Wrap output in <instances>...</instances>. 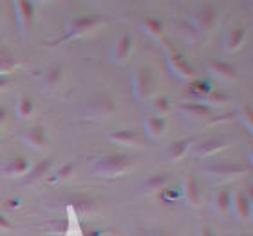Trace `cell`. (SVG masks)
<instances>
[{
  "mask_svg": "<svg viewBox=\"0 0 253 236\" xmlns=\"http://www.w3.org/2000/svg\"><path fill=\"white\" fill-rule=\"evenodd\" d=\"M154 81L152 76L147 68H141L139 72L134 76V94L139 98V100H147L154 94Z\"/></svg>",
  "mask_w": 253,
  "mask_h": 236,
  "instance_id": "cell-1",
  "label": "cell"
},
{
  "mask_svg": "<svg viewBox=\"0 0 253 236\" xmlns=\"http://www.w3.org/2000/svg\"><path fill=\"white\" fill-rule=\"evenodd\" d=\"M128 166V159L125 155H114V157H105L98 166H96V173L101 175H114L122 173L123 169Z\"/></svg>",
  "mask_w": 253,
  "mask_h": 236,
  "instance_id": "cell-2",
  "label": "cell"
},
{
  "mask_svg": "<svg viewBox=\"0 0 253 236\" xmlns=\"http://www.w3.org/2000/svg\"><path fill=\"white\" fill-rule=\"evenodd\" d=\"M169 65L172 67V70H174L177 76H181V78H192V76H194L192 67L185 62V58H181L179 54L172 56V58L169 60Z\"/></svg>",
  "mask_w": 253,
  "mask_h": 236,
  "instance_id": "cell-3",
  "label": "cell"
},
{
  "mask_svg": "<svg viewBox=\"0 0 253 236\" xmlns=\"http://www.w3.org/2000/svg\"><path fill=\"white\" fill-rule=\"evenodd\" d=\"M24 141L33 148L42 146L43 142H45V132H43L42 126H33V128H29L24 134Z\"/></svg>",
  "mask_w": 253,
  "mask_h": 236,
  "instance_id": "cell-4",
  "label": "cell"
},
{
  "mask_svg": "<svg viewBox=\"0 0 253 236\" xmlns=\"http://www.w3.org/2000/svg\"><path fill=\"white\" fill-rule=\"evenodd\" d=\"M185 199L190 205H197L199 204V188H197V184H195V178L192 175H188V180H186V186H185Z\"/></svg>",
  "mask_w": 253,
  "mask_h": 236,
  "instance_id": "cell-5",
  "label": "cell"
},
{
  "mask_svg": "<svg viewBox=\"0 0 253 236\" xmlns=\"http://www.w3.org/2000/svg\"><path fill=\"white\" fill-rule=\"evenodd\" d=\"M165 128V119L161 116H150L145 121V130L150 137H158Z\"/></svg>",
  "mask_w": 253,
  "mask_h": 236,
  "instance_id": "cell-6",
  "label": "cell"
},
{
  "mask_svg": "<svg viewBox=\"0 0 253 236\" xmlns=\"http://www.w3.org/2000/svg\"><path fill=\"white\" fill-rule=\"evenodd\" d=\"M210 68H211V72L215 74V76H219V78H233L235 76V70H233L232 65H228V63L224 62H210Z\"/></svg>",
  "mask_w": 253,
  "mask_h": 236,
  "instance_id": "cell-7",
  "label": "cell"
},
{
  "mask_svg": "<svg viewBox=\"0 0 253 236\" xmlns=\"http://www.w3.org/2000/svg\"><path fill=\"white\" fill-rule=\"evenodd\" d=\"M233 207H235V213H237V216H241V218H246V216L250 215V202L243 193L235 195Z\"/></svg>",
  "mask_w": 253,
  "mask_h": 236,
  "instance_id": "cell-8",
  "label": "cell"
},
{
  "mask_svg": "<svg viewBox=\"0 0 253 236\" xmlns=\"http://www.w3.org/2000/svg\"><path fill=\"white\" fill-rule=\"evenodd\" d=\"M130 53V38L126 36H122L120 38V42L116 43V49H114V56H116L118 62H123V60L128 56Z\"/></svg>",
  "mask_w": 253,
  "mask_h": 236,
  "instance_id": "cell-9",
  "label": "cell"
},
{
  "mask_svg": "<svg viewBox=\"0 0 253 236\" xmlns=\"http://www.w3.org/2000/svg\"><path fill=\"white\" fill-rule=\"evenodd\" d=\"M16 7L20 9L18 16H20V24L22 27H27L31 24V16H33V4L31 2H18Z\"/></svg>",
  "mask_w": 253,
  "mask_h": 236,
  "instance_id": "cell-10",
  "label": "cell"
},
{
  "mask_svg": "<svg viewBox=\"0 0 253 236\" xmlns=\"http://www.w3.org/2000/svg\"><path fill=\"white\" fill-rule=\"evenodd\" d=\"M243 40H244V29L243 27H239V29H235V31L230 33L226 47L230 49V51H237V49L243 45Z\"/></svg>",
  "mask_w": 253,
  "mask_h": 236,
  "instance_id": "cell-11",
  "label": "cell"
},
{
  "mask_svg": "<svg viewBox=\"0 0 253 236\" xmlns=\"http://www.w3.org/2000/svg\"><path fill=\"white\" fill-rule=\"evenodd\" d=\"M213 204H215L217 211H221V213L228 209V205H230V193H228V189H219L217 191Z\"/></svg>",
  "mask_w": 253,
  "mask_h": 236,
  "instance_id": "cell-12",
  "label": "cell"
},
{
  "mask_svg": "<svg viewBox=\"0 0 253 236\" xmlns=\"http://www.w3.org/2000/svg\"><path fill=\"white\" fill-rule=\"evenodd\" d=\"M222 144L217 141H206L203 142L201 146H195V153H199V155H210V153L217 152V150H221Z\"/></svg>",
  "mask_w": 253,
  "mask_h": 236,
  "instance_id": "cell-13",
  "label": "cell"
},
{
  "mask_svg": "<svg viewBox=\"0 0 253 236\" xmlns=\"http://www.w3.org/2000/svg\"><path fill=\"white\" fill-rule=\"evenodd\" d=\"M96 18H80V20L73 22V26H71V29L74 31V34H82L84 31H87V29H90V27L94 26Z\"/></svg>",
  "mask_w": 253,
  "mask_h": 236,
  "instance_id": "cell-14",
  "label": "cell"
},
{
  "mask_svg": "<svg viewBox=\"0 0 253 236\" xmlns=\"http://www.w3.org/2000/svg\"><path fill=\"white\" fill-rule=\"evenodd\" d=\"M111 139L120 142V144H130V142H134V139H136V132H132V130L116 132L114 135H111Z\"/></svg>",
  "mask_w": 253,
  "mask_h": 236,
  "instance_id": "cell-15",
  "label": "cell"
},
{
  "mask_svg": "<svg viewBox=\"0 0 253 236\" xmlns=\"http://www.w3.org/2000/svg\"><path fill=\"white\" fill-rule=\"evenodd\" d=\"M213 18H215V13L211 9L201 11L199 16H197V24H199V27H203V29H208V27L211 26V22H213Z\"/></svg>",
  "mask_w": 253,
  "mask_h": 236,
  "instance_id": "cell-16",
  "label": "cell"
},
{
  "mask_svg": "<svg viewBox=\"0 0 253 236\" xmlns=\"http://www.w3.org/2000/svg\"><path fill=\"white\" fill-rule=\"evenodd\" d=\"M16 112H18L20 117L29 116L33 112V101L29 100V98H22V100L18 101V105H16Z\"/></svg>",
  "mask_w": 253,
  "mask_h": 236,
  "instance_id": "cell-17",
  "label": "cell"
},
{
  "mask_svg": "<svg viewBox=\"0 0 253 236\" xmlns=\"http://www.w3.org/2000/svg\"><path fill=\"white\" fill-rule=\"evenodd\" d=\"M9 173H13V175H20V173H24L27 169V161L26 159H22V157H18V159H15L13 163L9 164Z\"/></svg>",
  "mask_w": 253,
  "mask_h": 236,
  "instance_id": "cell-18",
  "label": "cell"
},
{
  "mask_svg": "<svg viewBox=\"0 0 253 236\" xmlns=\"http://www.w3.org/2000/svg\"><path fill=\"white\" fill-rule=\"evenodd\" d=\"M186 150V141H179V142H175L174 146H170L169 150V155L172 159H179L183 153H185Z\"/></svg>",
  "mask_w": 253,
  "mask_h": 236,
  "instance_id": "cell-19",
  "label": "cell"
},
{
  "mask_svg": "<svg viewBox=\"0 0 253 236\" xmlns=\"http://www.w3.org/2000/svg\"><path fill=\"white\" fill-rule=\"evenodd\" d=\"M145 26H147V31H150L152 34H159V33H161V24L152 20V18H147V20H145Z\"/></svg>",
  "mask_w": 253,
  "mask_h": 236,
  "instance_id": "cell-20",
  "label": "cell"
},
{
  "mask_svg": "<svg viewBox=\"0 0 253 236\" xmlns=\"http://www.w3.org/2000/svg\"><path fill=\"white\" fill-rule=\"evenodd\" d=\"M185 110L194 112L195 116H205L206 112H208V108H206V106H199V105H188V106H185Z\"/></svg>",
  "mask_w": 253,
  "mask_h": 236,
  "instance_id": "cell-21",
  "label": "cell"
},
{
  "mask_svg": "<svg viewBox=\"0 0 253 236\" xmlns=\"http://www.w3.org/2000/svg\"><path fill=\"white\" fill-rule=\"evenodd\" d=\"M9 67H13V62H11L7 56H0V72L7 70Z\"/></svg>",
  "mask_w": 253,
  "mask_h": 236,
  "instance_id": "cell-22",
  "label": "cell"
},
{
  "mask_svg": "<svg viewBox=\"0 0 253 236\" xmlns=\"http://www.w3.org/2000/svg\"><path fill=\"white\" fill-rule=\"evenodd\" d=\"M243 117L246 119V126H248L250 130H252V125H253V123H252V117H253V116H252V108H250V106H246V108H244Z\"/></svg>",
  "mask_w": 253,
  "mask_h": 236,
  "instance_id": "cell-23",
  "label": "cell"
},
{
  "mask_svg": "<svg viewBox=\"0 0 253 236\" xmlns=\"http://www.w3.org/2000/svg\"><path fill=\"white\" fill-rule=\"evenodd\" d=\"M71 169H73V166L71 164H65L62 169H58V173H56V178H60V177H65V175H69L71 173Z\"/></svg>",
  "mask_w": 253,
  "mask_h": 236,
  "instance_id": "cell-24",
  "label": "cell"
},
{
  "mask_svg": "<svg viewBox=\"0 0 253 236\" xmlns=\"http://www.w3.org/2000/svg\"><path fill=\"white\" fill-rule=\"evenodd\" d=\"M197 236H213V235H211V231L208 229V227H201L199 233H197Z\"/></svg>",
  "mask_w": 253,
  "mask_h": 236,
  "instance_id": "cell-25",
  "label": "cell"
},
{
  "mask_svg": "<svg viewBox=\"0 0 253 236\" xmlns=\"http://www.w3.org/2000/svg\"><path fill=\"white\" fill-rule=\"evenodd\" d=\"M0 227H2V229H5V227H9L7 220H5V218H2V216H0Z\"/></svg>",
  "mask_w": 253,
  "mask_h": 236,
  "instance_id": "cell-26",
  "label": "cell"
},
{
  "mask_svg": "<svg viewBox=\"0 0 253 236\" xmlns=\"http://www.w3.org/2000/svg\"><path fill=\"white\" fill-rule=\"evenodd\" d=\"M4 85H5V79H4V78H0V89H2Z\"/></svg>",
  "mask_w": 253,
  "mask_h": 236,
  "instance_id": "cell-27",
  "label": "cell"
},
{
  "mask_svg": "<svg viewBox=\"0 0 253 236\" xmlns=\"http://www.w3.org/2000/svg\"><path fill=\"white\" fill-rule=\"evenodd\" d=\"M2 117H4V110L0 108V121H2Z\"/></svg>",
  "mask_w": 253,
  "mask_h": 236,
  "instance_id": "cell-28",
  "label": "cell"
}]
</instances>
